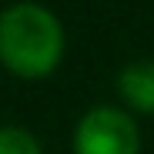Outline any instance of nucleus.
<instances>
[{"label": "nucleus", "mask_w": 154, "mask_h": 154, "mask_svg": "<svg viewBox=\"0 0 154 154\" xmlns=\"http://www.w3.org/2000/svg\"><path fill=\"white\" fill-rule=\"evenodd\" d=\"M64 34L54 14L37 4H17L0 14V60L20 77H44L57 67Z\"/></svg>", "instance_id": "nucleus-1"}, {"label": "nucleus", "mask_w": 154, "mask_h": 154, "mask_svg": "<svg viewBox=\"0 0 154 154\" xmlns=\"http://www.w3.org/2000/svg\"><path fill=\"white\" fill-rule=\"evenodd\" d=\"M77 154H137L134 121L114 107L91 111L77 127Z\"/></svg>", "instance_id": "nucleus-2"}, {"label": "nucleus", "mask_w": 154, "mask_h": 154, "mask_svg": "<svg viewBox=\"0 0 154 154\" xmlns=\"http://www.w3.org/2000/svg\"><path fill=\"white\" fill-rule=\"evenodd\" d=\"M121 94L141 111H154V60H137L117 77Z\"/></svg>", "instance_id": "nucleus-3"}, {"label": "nucleus", "mask_w": 154, "mask_h": 154, "mask_svg": "<svg viewBox=\"0 0 154 154\" xmlns=\"http://www.w3.org/2000/svg\"><path fill=\"white\" fill-rule=\"evenodd\" d=\"M0 154H40V147L27 131L7 127V131H0Z\"/></svg>", "instance_id": "nucleus-4"}]
</instances>
